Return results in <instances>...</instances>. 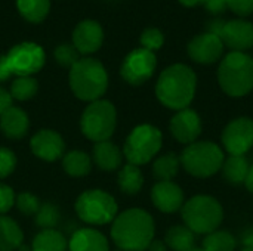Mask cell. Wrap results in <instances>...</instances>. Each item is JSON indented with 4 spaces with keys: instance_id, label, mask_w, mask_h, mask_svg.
<instances>
[{
    "instance_id": "cell-37",
    "label": "cell",
    "mask_w": 253,
    "mask_h": 251,
    "mask_svg": "<svg viewBox=\"0 0 253 251\" xmlns=\"http://www.w3.org/2000/svg\"><path fill=\"white\" fill-rule=\"evenodd\" d=\"M15 198L16 195L13 189L9 185L0 182V215L7 213L15 206Z\"/></svg>"
},
{
    "instance_id": "cell-32",
    "label": "cell",
    "mask_w": 253,
    "mask_h": 251,
    "mask_svg": "<svg viewBox=\"0 0 253 251\" xmlns=\"http://www.w3.org/2000/svg\"><path fill=\"white\" fill-rule=\"evenodd\" d=\"M59 219H61L59 210L52 203L40 204V209H39V212L34 216V222H36V225L42 231H44V229H55L56 225L59 223Z\"/></svg>"
},
{
    "instance_id": "cell-23",
    "label": "cell",
    "mask_w": 253,
    "mask_h": 251,
    "mask_svg": "<svg viewBox=\"0 0 253 251\" xmlns=\"http://www.w3.org/2000/svg\"><path fill=\"white\" fill-rule=\"evenodd\" d=\"M62 169L68 176L83 178L92 170V158L83 151H70L62 157Z\"/></svg>"
},
{
    "instance_id": "cell-39",
    "label": "cell",
    "mask_w": 253,
    "mask_h": 251,
    "mask_svg": "<svg viewBox=\"0 0 253 251\" xmlns=\"http://www.w3.org/2000/svg\"><path fill=\"white\" fill-rule=\"evenodd\" d=\"M205 9L211 13V15H222L225 10H228V4L227 0H208L205 4Z\"/></svg>"
},
{
    "instance_id": "cell-33",
    "label": "cell",
    "mask_w": 253,
    "mask_h": 251,
    "mask_svg": "<svg viewBox=\"0 0 253 251\" xmlns=\"http://www.w3.org/2000/svg\"><path fill=\"white\" fill-rule=\"evenodd\" d=\"M53 58L55 61L64 67V68H71L73 65H76L80 59V53L77 52V49L73 46V43H64L59 44L55 50H53Z\"/></svg>"
},
{
    "instance_id": "cell-30",
    "label": "cell",
    "mask_w": 253,
    "mask_h": 251,
    "mask_svg": "<svg viewBox=\"0 0 253 251\" xmlns=\"http://www.w3.org/2000/svg\"><path fill=\"white\" fill-rule=\"evenodd\" d=\"M237 241L233 234L227 231H213L203 240V251H234Z\"/></svg>"
},
{
    "instance_id": "cell-19",
    "label": "cell",
    "mask_w": 253,
    "mask_h": 251,
    "mask_svg": "<svg viewBox=\"0 0 253 251\" xmlns=\"http://www.w3.org/2000/svg\"><path fill=\"white\" fill-rule=\"evenodd\" d=\"M92 161L102 172H114L122 167L123 151L111 141L96 142L92 148Z\"/></svg>"
},
{
    "instance_id": "cell-27",
    "label": "cell",
    "mask_w": 253,
    "mask_h": 251,
    "mask_svg": "<svg viewBox=\"0 0 253 251\" xmlns=\"http://www.w3.org/2000/svg\"><path fill=\"white\" fill-rule=\"evenodd\" d=\"M249 169L251 166L245 155H230L227 160H224V164H222L224 178L227 179V182L233 185L245 183Z\"/></svg>"
},
{
    "instance_id": "cell-21",
    "label": "cell",
    "mask_w": 253,
    "mask_h": 251,
    "mask_svg": "<svg viewBox=\"0 0 253 251\" xmlns=\"http://www.w3.org/2000/svg\"><path fill=\"white\" fill-rule=\"evenodd\" d=\"M30 129V118L19 107H10L0 117V130L7 139H22Z\"/></svg>"
},
{
    "instance_id": "cell-38",
    "label": "cell",
    "mask_w": 253,
    "mask_h": 251,
    "mask_svg": "<svg viewBox=\"0 0 253 251\" xmlns=\"http://www.w3.org/2000/svg\"><path fill=\"white\" fill-rule=\"evenodd\" d=\"M228 9L240 18L251 16L253 13V0H227Z\"/></svg>"
},
{
    "instance_id": "cell-36",
    "label": "cell",
    "mask_w": 253,
    "mask_h": 251,
    "mask_svg": "<svg viewBox=\"0 0 253 251\" xmlns=\"http://www.w3.org/2000/svg\"><path fill=\"white\" fill-rule=\"evenodd\" d=\"M16 155L12 149L0 146V180L10 176L16 169Z\"/></svg>"
},
{
    "instance_id": "cell-26",
    "label": "cell",
    "mask_w": 253,
    "mask_h": 251,
    "mask_svg": "<svg viewBox=\"0 0 253 251\" xmlns=\"http://www.w3.org/2000/svg\"><path fill=\"white\" fill-rule=\"evenodd\" d=\"M16 9L25 21L39 24L49 15L50 0H16Z\"/></svg>"
},
{
    "instance_id": "cell-29",
    "label": "cell",
    "mask_w": 253,
    "mask_h": 251,
    "mask_svg": "<svg viewBox=\"0 0 253 251\" xmlns=\"http://www.w3.org/2000/svg\"><path fill=\"white\" fill-rule=\"evenodd\" d=\"M179 167H181V158L173 152H168L154 161L153 175L156 176V179H159V182L172 180L178 175Z\"/></svg>"
},
{
    "instance_id": "cell-4",
    "label": "cell",
    "mask_w": 253,
    "mask_h": 251,
    "mask_svg": "<svg viewBox=\"0 0 253 251\" xmlns=\"http://www.w3.org/2000/svg\"><path fill=\"white\" fill-rule=\"evenodd\" d=\"M216 77L228 96H246L253 90V58L246 52L227 53L219 62Z\"/></svg>"
},
{
    "instance_id": "cell-42",
    "label": "cell",
    "mask_w": 253,
    "mask_h": 251,
    "mask_svg": "<svg viewBox=\"0 0 253 251\" xmlns=\"http://www.w3.org/2000/svg\"><path fill=\"white\" fill-rule=\"evenodd\" d=\"M242 244L246 249H251L253 251V226L248 228L243 234H242Z\"/></svg>"
},
{
    "instance_id": "cell-34",
    "label": "cell",
    "mask_w": 253,
    "mask_h": 251,
    "mask_svg": "<svg viewBox=\"0 0 253 251\" xmlns=\"http://www.w3.org/2000/svg\"><path fill=\"white\" fill-rule=\"evenodd\" d=\"M139 43H141V47H144V49L156 53V50H159V49L163 47V44H165V36H163L162 30H159L156 27H148V28H145L141 33Z\"/></svg>"
},
{
    "instance_id": "cell-7",
    "label": "cell",
    "mask_w": 253,
    "mask_h": 251,
    "mask_svg": "<svg viewBox=\"0 0 253 251\" xmlns=\"http://www.w3.org/2000/svg\"><path fill=\"white\" fill-rule=\"evenodd\" d=\"M181 164L196 178H209L218 173L224 164V152L215 142H194L181 154Z\"/></svg>"
},
{
    "instance_id": "cell-47",
    "label": "cell",
    "mask_w": 253,
    "mask_h": 251,
    "mask_svg": "<svg viewBox=\"0 0 253 251\" xmlns=\"http://www.w3.org/2000/svg\"><path fill=\"white\" fill-rule=\"evenodd\" d=\"M188 251H203V249H197V247H194V249H191V250Z\"/></svg>"
},
{
    "instance_id": "cell-20",
    "label": "cell",
    "mask_w": 253,
    "mask_h": 251,
    "mask_svg": "<svg viewBox=\"0 0 253 251\" xmlns=\"http://www.w3.org/2000/svg\"><path fill=\"white\" fill-rule=\"evenodd\" d=\"M68 251H110V246L102 232L93 228H82L71 235Z\"/></svg>"
},
{
    "instance_id": "cell-44",
    "label": "cell",
    "mask_w": 253,
    "mask_h": 251,
    "mask_svg": "<svg viewBox=\"0 0 253 251\" xmlns=\"http://www.w3.org/2000/svg\"><path fill=\"white\" fill-rule=\"evenodd\" d=\"M185 7H196V6H205L208 0H178Z\"/></svg>"
},
{
    "instance_id": "cell-14",
    "label": "cell",
    "mask_w": 253,
    "mask_h": 251,
    "mask_svg": "<svg viewBox=\"0 0 253 251\" xmlns=\"http://www.w3.org/2000/svg\"><path fill=\"white\" fill-rule=\"evenodd\" d=\"M219 37L230 52H246L253 47V24L243 18L227 21L219 31Z\"/></svg>"
},
{
    "instance_id": "cell-13",
    "label": "cell",
    "mask_w": 253,
    "mask_h": 251,
    "mask_svg": "<svg viewBox=\"0 0 253 251\" xmlns=\"http://www.w3.org/2000/svg\"><path fill=\"white\" fill-rule=\"evenodd\" d=\"M224 49L221 37L209 31L194 36L187 46L188 56L200 65H212L222 59Z\"/></svg>"
},
{
    "instance_id": "cell-12",
    "label": "cell",
    "mask_w": 253,
    "mask_h": 251,
    "mask_svg": "<svg viewBox=\"0 0 253 251\" xmlns=\"http://www.w3.org/2000/svg\"><path fill=\"white\" fill-rule=\"evenodd\" d=\"M222 145L230 155H245L253 146V120L240 117L222 132Z\"/></svg>"
},
{
    "instance_id": "cell-10",
    "label": "cell",
    "mask_w": 253,
    "mask_h": 251,
    "mask_svg": "<svg viewBox=\"0 0 253 251\" xmlns=\"http://www.w3.org/2000/svg\"><path fill=\"white\" fill-rule=\"evenodd\" d=\"M6 58L12 74L16 77H33L46 62L43 47L34 41H21L15 44L6 53Z\"/></svg>"
},
{
    "instance_id": "cell-8",
    "label": "cell",
    "mask_w": 253,
    "mask_h": 251,
    "mask_svg": "<svg viewBox=\"0 0 253 251\" xmlns=\"http://www.w3.org/2000/svg\"><path fill=\"white\" fill-rule=\"evenodd\" d=\"M163 135L162 132L151 124L136 126L125 141L123 157L129 164L144 166L157 155L162 149Z\"/></svg>"
},
{
    "instance_id": "cell-24",
    "label": "cell",
    "mask_w": 253,
    "mask_h": 251,
    "mask_svg": "<svg viewBox=\"0 0 253 251\" xmlns=\"http://www.w3.org/2000/svg\"><path fill=\"white\" fill-rule=\"evenodd\" d=\"M117 185L126 195H136L144 186V175L138 166L126 164L120 169L117 176Z\"/></svg>"
},
{
    "instance_id": "cell-41",
    "label": "cell",
    "mask_w": 253,
    "mask_h": 251,
    "mask_svg": "<svg viewBox=\"0 0 253 251\" xmlns=\"http://www.w3.org/2000/svg\"><path fill=\"white\" fill-rule=\"evenodd\" d=\"M12 75V71L7 64L6 55H0V81H6Z\"/></svg>"
},
{
    "instance_id": "cell-2",
    "label": "cell",
    "mask_w": 253,
    "mask_h": 251,
    "mask_svg": "<svg viewBox=\"0 0 253 251\" xmlns=\"http://www.w3.org/2000/svg\"><path fill=\"white\" fill-rule=\"evenodd\" d=\"M197 89V77L191 67L173 64L165 68L156 83V96L166 108L181 111L193 102Z\"/></svg>"
},
{
    "instance_id": "cell-49",
    "label": "cell",
    "mask_w": 253,
    "mask_h": 251,
    "mask_svg": "<svg viewBox=\"0 0 253 251\" xmlns=\"http://www.w3.org/2000/svg\"><path fill=\"white\" fill-rule=\"evenodd\" d=\"M116 251H122V250H116Z\"/></svg>"
},
{
    "instance_id": "cell-43",
    "label": "cell",
    "mask_w": 253,
    "mask_h": 251,
    "mask_svg": "<svg viewBox=\"0 0 253 251\" xmlns=\"http://www.w3.org/2000/svg\"><path fill=\"white\" fill-rule=\"evenodd\" d=\"M148 251H168V246L163 243V241H159V240H153L151 244L148 246Z\"/></svg>"
},
{
    "instance_id": "cell-9",
    "label": "cell",
    "mask_w": 253,
    "mask_h": 251,
    "mask_svg": "<svg viewBox=\"0 0 253 251\" xmlns=\"http://www.w3.org/2000/svg\"><path fill=\"white\" fill-rule=\"evenodd\" d=\"M76 213L87 225H107L117 216V203L102 189H89L76 200Z\"/></svg>"
},
{
    "instance_id": "cell-6",
    "label": "cell",
    "mask_w": 253,
    "mask_h": 251,
    "mask_svg": "<svg viewBox=\"0 0 253 251\" xmlns=\"http://www.w3.org/2000/svg\"><path fill=\"white\" fill-rule=\"evenodd\" d=\"M117 126V111L116 107L107 99H98L90 102L82 117L80 130L92 142L110 141Z\"/></svg>"
},
{
    "instance_id": "cell-17",
    "label": "cell",
    "mask_w": 253,
    "mask_h": 251,
    "mask_svg": "<svg viewBox=\"0 0 253 251\" xmlns=\"http://www.w3.org/2000/svg\"><path fill=\"white\" fill-rule=\"evenodd\" d=\"M170 133L181 143H194L202 133V120L199 114L190 108L176 111L169 124Z\"/></svg>"
},
{
    "instance_id": "cell-18",
    "label": "cell",
    "mask_w": 253,
    "mask_h": 251,
    "mask_svg": "<svg viewBox=\"0 0 253 251\" xmlns=\"http://www.w3.org/2000/svg\"><path fill=\"white\" fill-rule=\"evenodd\" d=\"M151 201L157 210L163 213H175L184 206V192L181 186L172 180L157 182L151 189Z\"/></svg>"
},
{
    "instance_id": "cell-5",
    "label": "cell",
    "mask_w": 253,
    "mask_h": 251,
    "mask_svg": "<svg viewBox=\"0 0 253 251\" xmlns=\"http://www.w3.org/2000/svg\"><path fill=\"white\" fill-rule=\"evenodd\" d=\"M181 216L188 229L194 234H211L218 229L224 219L219 201L209 195H196L181 209Z\"/></svg>"
},
{
    "instance_id": "cell-25",
    "label": "cell",
    "mask_w": 253,
    "mask_h": 251,
    "mask_svg": "<svg viewBox=\"0 0 253 251\" xmlns=\"http://www.w3.org/2000/svg\"><path fill=\"white\" fill-rule=\"evenodd\" d=\"M31 251H68V241L59 231L44 229L34 237Z\"/></svg>"
},
{
    "instance_id": "cell-16",
    "label": "cell",
    "mask_w": 253,
    "mask_h": 251,
    "mask_svg": "<svg viewBox=\"0 0 253 251\" xmlns=\"http://www.w3.org/2000/svg\"><path fill=\"white\" fill-rule=\"evenodd\" d=\"M104 43V30L95 19L80 21L73 31V46L80 55H92Z\"/></svg>"
},
{
    "instance_id": "cell-46",
    "label": "cell",
    "mask_w": 253,
    "mask_h": 251,
    "mask_svg": "<svg viewBox=\"0 0 253 251\" xmlns=\"http://www.w3.org/2000/svg\"><path fill=\"white\" fill-rule=\"evenodd\" d=\"M19 251H30V249L28 247H25V246H21L19 249H18Z\"/></svg>"
},
{
    "instance_id": "cell-15",
    "label": "cell",
    "mask_w": 253,
    "mask_h": 251,
    "mask_svg": "<svg viewBox=\"0 0 253 251\" xmlns=\"http://www.w3.org/2000/svg\"><path fill=\"white\" fill-rule=\"evenodd\" d=\"M30 148L37 158L52 163L64 157L65 142L58 132L52 129H40L33 135L30 141Z\"/></svg>"
},
{
    "instance_id": "cell-45",
    "label": "cell",
    "mask_w": 253,
    "mask_h": 251,
    "mask_svg": "<svg viewBox=\"0 0 253 251\" xmlns=\"http://www.w3.org/2000/svg\"><path fill=\"white\" fill-rule=\"evenodd\" d=\"M245 185H246V188L253 194V164L251 166V169H249V173H248V178H246Z\"/></svg>"
},
{
    "instance_id": "cell-31",
    "label": "cell",
    "mask_w": 253,
    "mask_h": 251,
    "mask_svg": "<svg viewBox=\"0 0 253 251\" xmlns=\"http://www.w3.org/2000/svg\"><path fill=\"white\" fill-rule=\"evenodd\" d=\"M39 90V83L34 77H16L9 89L12 99L16 101H30L36 96Z\"/></svg>"
},
{
    "instance_id": "cell-22",
    "label": "cell",
    "mask_w": 253,
    "mask_h": 251,
    "mask_svg": "<svg viewBox=\"0 0 253 251\" xmlns=\"http://www.w3.org/2000/svg\"><path fill=\"white\" fill-rule=\"evenodd\" d=\"M24 241V234L16 220L0 215V251H16Z\"/></svg>"
},
{
    "instance_id": "cell-11",
    "label": "cell",
    "mask_w": 253,
    "mask_h": 251,
    "mask_svg": "<svg viewBox=\"0 0 253 251\" xmlns=\"http://www.w3.org/2000/svg\"><path fill=\"white\" fill-rule=\"evenodd\" d=\"M157 68V56L144 47L133 49L126 55L120 67L122 78L130 86H141L147 83Z\"/></svg>"
},
{
    "instance_id": "cell-28",
    "label": "cell",
    "mask_w": 253,
    "mask_h": 251,
    "mask_svg": "<svg viewBox=\"0 0 253 251\" xmlns=\"http://www.w3.org/2000/svg\"><path fill=\"white\" fill-rule=\"evenodd\" d=\"M165 244L173 251H188L194 249L196 237L187 226H173L165 235Z\"/></svg>"
},
{
    "instance_id": "cell-1",
    "label": "cell",
    "mask_w": 253,
    "mask_h": 251,
    "mask_svg": "<svg viewBox=\"0 0 253 251\" xmlns=\"http://www.w3.org/2000/svg\"><path fill=\"white\" fill-rule=\"evenodd\" d=\"M154 220L142 209H129L117 215L111 226V238L122 251H145L154 240Z\"/></svg>"
},
{
    "instance_id": "cell-48",
    "label": "cell",
    "mask_w": 253,
    "mask_h": 251,
    "mask_svg": "<svg viewBox=\"0 0 253 251\" xmlns=\"http://www.w3.org/2000/svg\"><path fill=\"white\" fill-rule=\"evenodd\" d=\"M240 251H252L251 249H246V247H242V250Z\"/></svg>"
},
{
    "instance_id": "cell-35",
    "label": "cell",
    "mask_w": 253,
    "mask_h": 251,
    "mask_svg": "<svg viewBox=\"0 0 253 251\" xmlns=\"http://www.w3.org/2000/svg\"><path fill=\"white\" fill-rule=\"evenodd\" d=\"M15 204L18 207V210L25 215V216H36V213L40 209V201L36 195L30 194V192H21L16 195L15 198Z\"/></svg>"
},
{
    "instance_id": "cell-3",
    "label": "cell",
    "mask_w": 253,
    "mask_h": 251,
    "mask_svg": "<svg viewBox=\"0 0 253 251\" xmlns=\"http://www.w3.org/2000/svg\"><path fill=\"white\" fill-rule=\"evenodd\" d=\"M70 89L74 96L84 102L102 99L108 89V72L101 61L84 56L70 68Z\"/></svg>"
},
{
    "instance_id": "cell-40",
    "label": "cell",
    "mask_w": 253,
    "mask_h": 251,
    "mask_svg": "<svg viewBox=\"0 0 253 251\" xmlns=\"http://www.w3.org/2000/svg\"><path fill=\"white\" fill-rule=\"evenodd\" d=\"M12 96L9 93V90H6L4 87L0 86V117L12 107Z\"/></svg>"
}]
</instances>
